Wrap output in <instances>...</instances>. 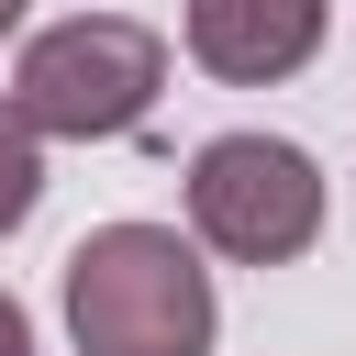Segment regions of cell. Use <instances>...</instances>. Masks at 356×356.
Listing matches in <instances>:
<instances>
[{
    "instance_id": "2",
    "label": "cell",
    "mask_w": 356,
    "mask_h": 356,
    "mask_svg": "<svg viewBox=\"0 0 356 356\" xmlns=\"http://www.w3.org/2000/svg\"><path fill=\"white\" fill-rule=\"evenodd\" d=\"M167 89V33L134 11H67L44 33H22L11 56V111L56 145H111L156 111Z\"/></svg>"
},
{
    "instance_id": "1",
    "label": "cell",
    "mask_w": 356,
    "mask_h": 356,
    "mask_svg": "<svg viewBox=\"0 0 356 356\" xmlns=\"http://www.w3.org/2000/svg\"><path fill=\"white\" fill-rule=\"evenodd\" d=\"M56 300H67L78 356H211V334H222L211 267H200V245L178 222L78 234L67 267H56Z\"/></svg>"
},
{
    "instance_id": "3",
    "label": "cell",
    "mask_w": 356,
    "mask_h": 356,
    "mask_svg": "<svg viewBox=\"0 0 356 356\" xmlns=\"http://www.w3.org/2000/svg\"><path fill=\"white\" fill-rule=\"evenodd\" d=\"M189 245L222 267H289L323 245V167L289 134H211L189 156Z\"/></svg>"
},
{
    "instance_id": "4",
    "label": "cell",
    "mask_w": 356,
    "mask_h": 356,
    "mask_svg": "<svg viewBox=\"0 0 356 356\" xmlns=\"http://www.w3.org/2000/svg\"><path fill=\"white\" fill-rule=\"evenodd\" d=\"M323 22H334V0H189L178 44L222 89H278L323 56Z\"/></svg>"
},
{
    "instance_id": "5",
    "label": "cell",
    "mask_w": 356,
    "mask_h": 356,
    "mask_svg": "<svg viewBox=\"0 0 356 356\" xmlns=\"http://www.w3.org/2000/svg\"><path fill=\"white\" fill-rule=\"evenodd\" d=\"M33 200H44V134L0 100V234H22V222H33Z\"/></svg>"
},
{
    "instance_id": "6",
    "label": "cell",
    "mask_w": 356,
    "mask_h": 356,
    "mask_svg": "<svg viewBox=\"0 0 356 356\" xmlns=\"http://www.w3.org/2000/svg\"><path fill=\"white\" fill-rule=\"evenodd\" d=\"M0 356H33V312H22L11 289H0Z\"/></svg>"
},
{
    "instance_id": "7",
    "label": "cell",
    "mask_w": 356,
    "mask_h": 356,
    "mask_svg": "<svg viewBox=\"0 0 356 356\" xmlns=\"http://www.w3.org/2000/svg\"><path fill=\"white\" fill-rule=\"evenodd\" d=\"M11 22H22V0H0V33H11Z\"/></svg>"
}]
</instances>
